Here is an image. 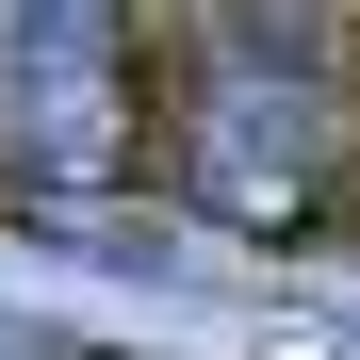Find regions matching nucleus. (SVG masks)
<instances>
[{"label":"nucleus","mask_w":360,"mask_h":360,"mask_svg":"<svg viewBox=\"0 0 360 360\" xmlns=\"http://www.w3.org/2000/svg\"><path fill=\"white\" fill-rule=\"evenodd\" d=\"M131 164V0H0V180L98 197Z\"/></svg>","instance_id":"f03ea898"},{"label":"nucleus","mask_w":360,"mask_h":360,"mask_svg":"<svg viewBox=\"0 0 360 360\" xmlns=\"http://www.w3.org/2000/svg\"><path fill=\"white\" fill-rule=\"evenodd\" d=\"M180 180H197V213H229V229H311V213H328V180H344V98H328L311 17H262V0L213 17L197 115H180Z\"/></svg>","instance_id":"f257e3e1"}]
</instances>
